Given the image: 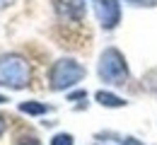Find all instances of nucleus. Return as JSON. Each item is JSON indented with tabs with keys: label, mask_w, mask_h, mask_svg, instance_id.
I'll return each mask as SVG.
<instances>
[{
	"label": "nucleus",
	"mask_w": 157,
	"mask_h": 145,
	"mask_svg": "<svg viewBox=\"0 0 157 145\" xmlns=\"http://www.w3.org/2000/svg\"><path fill=\"white\" fill-rule=\"evenodd\" d=\"M51 145H73V135L70 133H58L51 138Z\"/></svg>",
	"instance_id": "8"
},
{
	"label": "nucleus",
	"mask_w": 157,
	"mask_h": 145,
	"mask_svg": "<svg viewBox=\"0 0 157 145\" xmlns=\"http://www.w3.org/2000/svg\"><path fill=\"white\" fill-rule=\"evenodd\" d=\"M97 17L104 29H114L121 22V5H118V0H99Z\"/></svg>",
	"instance_id": "4"
},
{
	"label": "nucleus",
	"mask_w": 157,
	"mask_h": 145,
	"mask_svg": "<svg viewBox=\"0 0 157 145\" xmlns=\"http://www.w3.org/2000/svg\"><path fill=\"white\" fill-rule=\"evenodd\" d=\"M17 145H41V143L36 140V138L29 135V138H20V143H17Z\"/></svg>",
	"instance_id": "10"
},
{
	"label": "nucleus",
	"mask_w": 157,
	"mask_h": 145,
	"mask_svg": "<svg viewBox=\"0 0 157 145\" xmlns=\"http://www.w3.org/2000/svg\"><path fill=\"white\" fill-rule=\"evenodd\" d=\"M126 2L136 7H157V0H126Z\"/></svg>",
	"instance_id": "9"
},
{
	"label": "nucleus",
	"mask_w": 157,
	"mask_h": 145,
	"mask_svg": "<svg viewBox=\"0 0 157 145\" xmlns=\"http://www.w3.org/2000/svg\"><path fill=\"white\" fill-rule=\"evenodd\" d=\"M85 65H80L75 58H60V61L53 63L51 73H48V85L51 90H70L73 85H78L82 78H85Z\"/></svg>",
	"instance_id": "3"
},
{
	"label": "nucleus",
	"mask_w": 157,
	"mask_h": 145,
	"mask_svg": "<svg viewBox=\"0 0 157 145\" xmlns=\"http://www.w3.org/2000/svg\"><path fill=\"white\" fill-rule=\"evenodd\" d=\"M85 97V92H75V94H70V99H82Z\"/></svg>",
	"instance_id": "12"
},
{
	"label": "nucleus",
	"mask_w": 157,
	"mask_h": 145,
	"mask_svg": "<svg viewBox=\"0 0 157 145\" xmlns=\"http://www.w3.org/2000/svg\"><path fill=\"white\" fill-rule=\"evenodd\" d=\"M32 80V68L24 56L5 53L0 56V87L7 90H24Z\"/></svg>",
	"instance_id": "1"
},
{
	"label": "nucleus",
	"mask_w": 157,
	"mask_h": 145,
	"mask_svg": "<svg viewBox=\"0 0 157 145\" xmlns=\"http://www.w3.org/2000/svg\"><path fill=\"white\" fill-rule=\"evenodd\" d=\"M53 5L63 20L80 22L85 17V0H53Z\"/></svg>",
	"instance_id": "5"
},
{
	"label": "nucleus",
	"mask_w": 157,
	"mask_h": 145,
	"mask_svg": "<svg viewBox=\"0 0 157 145\" xmlns=\"http://www.w3.org/2000/svg\"><path fill=\"white\" fill-rule=\"evenodd\" d=\"M94 99H97L101 106H109V109H118V106H126V99H121V97L111 94V92H104V90H99L97 94H94Z\"/></svg>",
	"instance_id": "6"
},
{
	"label": "nucleus",
	"mask_w": 157,
	"mask_h": 145,
	"mask_svg": "<svg viewBox=\"0 0 157 145\" xmlns=\"http://www.w3.org/2000/svg\"><path fill=\"white\" fill-rule=\"evenodd\" d=\"M5 128H7V119H5L2 114H0V135L5 133Z\"/></svg>",
	"instance_id": "11"
},
{
	"label": "nucleus",
	"mask_w": 157,
	"mask_h": 145,
	"mask_svg": "<svg viewBox=\"0 0 157 145\" xmlns=\"http://www.w3.org/2000/svg\"><path fill=\"white\" fill-rule=\"evenodd\" d=\"M15 0H0V7H7V5H12Z\"/></svg>",
	"instance_id": "13"
},
{
	"label": "nucleus",
	"mask_w": 157,
	"mask_h": 145,
	"mask_svg": "<svg viewBox=\"0 0 157 145\" xmlns=\"http://www.w3.org/2000/svg\"><path fill=\"white\" fill-rule=\"evenodd\" d=\"M99 80L106 85H123L128 80V63L118 48H104L97 65Z\"/></svg>",
	"instance_id": "2"
},
{
	"label": "nucleus",
	"mask_w": 157,
	"mask_h": 145,
	"mask_svg": "<svg viewBox=\"0 0 157 145\" xmlns=\"http://www.w3.org/2000/svg\"><path fill=\"white\" fill-rule=\"evenodd\" d=\"M20 111L22 114H32V116H44V114L51 111V106H46V104H41V102H22Z\"/></svg>",
	"instance_id": "7"
},
{
	"label": "nucleus",
	"mask_w": 157,
	"mask_h": 145,
	"mask_svg": "<svg viewBox=\"0 0 157 145\" xmlns=\"http://www.w3.org/2000/svg\"><path fill=\"white\" fill-rule=\"evenodd\" d=\"M2 102H7V99H5V97H2V94H0V104H2Z\"/></svg>",
	"instance_id": "14"
}]
</instances>
